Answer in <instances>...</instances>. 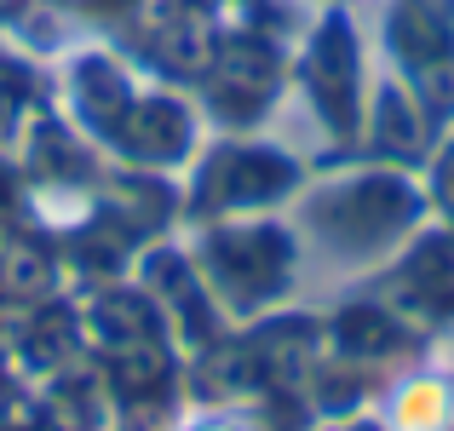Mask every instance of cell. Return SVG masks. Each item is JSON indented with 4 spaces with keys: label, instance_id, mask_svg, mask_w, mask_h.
<instances>
[{
    "label": "cell",
    "instance_id": "6da1fadb",
    "mask_svg": "<svg viewBox=\"0 0 454 431\" xmlns=\"http://www.w3.org/2000/svg\"><path fill=\"white\" fill-rule=\"evenodd\" d=\"M380 426L386 431H454V380H443V374L397 380Z\"/></svg>",
    "mask_w": 454,
    "mask_h": 431
},
{
    "label": "cell",
    "instance_id": "7a4b0ae2",
    "mask_svg": "<svg viewBox=\"0 0 454 431\" xmlns=\"http://www.w3.org/2000/svg\"><path fill=\"white\" fill-rule=\"evenodd\" d=\"M173 431H265V420H259V409H247V403H224V409L184 414Z\"/></svg>",
    "mask_w": 454,
    "mask_h": 431
}]
</instances>
